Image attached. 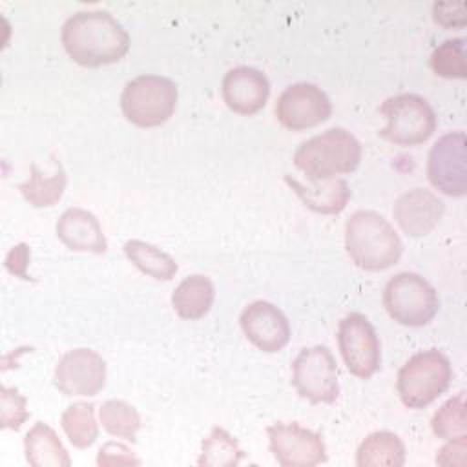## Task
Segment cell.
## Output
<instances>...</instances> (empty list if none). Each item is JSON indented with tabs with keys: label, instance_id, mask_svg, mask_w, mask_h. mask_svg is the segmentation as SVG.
I'll use <instances>...</instances> for the list:
<instances>
[{
	"label": "cell",
	"instance_id": "12",
	"mask_svg": "<svg viewBox=\"0 0 467 467\" xmlns=\"http://www.w3.org/2000/svg\"><path fill=\"white\" fill-rule=\"evenodd\" d=\"M53 385L64 396H97L106 385V361L91 348H73L57 363Z\"/></svg>",
	"mask_w": 467,
	"mask_h": 467
},
{
	"label": "cell",
	"instance_id": "9",
	"mask_svg": "<svg viewBox=\"0 0 467 467\" xmlns=\"http://www.w3.org/2000/svg\"><path fill=\"white\" fill-rule=\"evenodd\" d=\"M337 347L350 374L361 379L372 378L381 367V345L370 321L352 312L339 321Z\"/></svg>",
	"mask_w": 467,
	"mask_h": 467
},
{
	"label": "cell",
	"instance_id": "28",
	"mask_svg": "<svg viewBox=\"0 0 467 467\" xmlns=\"http://www.w3.org/2000/svg\"><path fill=\"white\" fill-rule=\"evenodd\" d=\"M431 67L443 78H465V40L449 38L440 44L431 55Z\"/></svg>",
	"mask_w": 467,
	"mask_h": 467
},
{
	"label": "cell",
	"instance_id": "13",
	"mask_svg": "<svg viewBox=\"0 0 467 467\" xmlns=\"http://www.w3.org/2000/svg\"><path fill=\"white\" fill-rule=\"evenodd\" d=\"M332 113L327 93L310 82L288 86L275 102L277 120L292 131L308 130L325 122Z\"/></svg>",
	"mask_w": 467,
	"mask_h": 467
},
{
	"label": "cell",
	"instance_id": "16",
	"mask_svg": "<svg viewBox=\"0 0 467 467\" xmlns=\"http://www.w3.org/2000/svg\"><path fill=\"white\" fill-rule=\"evenodd\" d=\"M270 95L266 75L250 66H237L223 78V99L226 106L239 115L261 111Z\"/></svg>",
	"mask_w": 467,
	"mask_h": 467
},
{
	"label": "cell",
	"instance_id": "22",
	"mask_svg": "<svg viewBox=\"0 0 467 467\" xmlns=\"http://www.w3.org/2000/svg\"><path fill=\"white\" fill-rule=\"evenodd\" d=\"M29 170H31L29 179L18 184V190L24 195V199L35 208H47L57 204L67 182L62 164L55 161V171L51 175H44L35 162H31Z\"/></svg>",
	"mask_w": 467,
	"mask_h": 467
},
{
	"label": "cell",
	"instance_id": "25",
	"mask_svg": "<svg viewBox=\"0 0 467 467\" xmlns=\"http://www.w3.org/2000/svg\"><path fill=\"white\" fill-rule=\"evenodd\" d=\"M62 429L77 449H88L95 443L99 436V425L95 421V405L86 401H77L69 405L60 418Z\"/></svg>",
	"mask_w": 467,
	"mask_h": 467
},
{
	"label": "cell",
	"instance_id": "29",
	"mask_svg": "<svg viewBox=\"0 0 467 467\" xmlns=\"http://www.w3.org/2000/svg\"><path fill=\"white\" fill-rule=\"evenodd\" d=\"M29 416L27 398L15 387L0 385V429L18 431Z\"/></svg>",
	"mask_w": 467,
	"mask_h": 467
},
{
	"label": "cell",
	"instance_id": "14",
	"mask_svg": "<svg viewBox=\"0 0 467 467\" xmlns=\"http://www.w3.org/2000/svg\"><path fill=\"white\" fill-rule=\"evenodd\" d=\"M239 323L248 341L266 354L279 352L290 341V323L270 301L250 303L243 310Z\"/></svg>",
	"mask_w": 467,
	"mask_h": 467
},
{
	"label": "cell",
	"instance_id": "32",
	"mask_svg": "<svg viewBox=\"0 0 467 467\" xmlns=\"http://www.w3.org/2000/svg\"><path fill=\"white\" fill-rule=\"evenodd\" d=\"M432 18L445 27H462L467 24V5L465 2H436Z\"/></svg>",
	"mask_w": 467,
	"mask_h": 467
},
{
	"label": "cell",
	"instance_id": "26",
	"mask_svg": "<svg viewBox=\"0 0 467 467\" xmlns=\"http://www.w3.org/2000/svg\"><path fill=\"white\" fill-rule=\"evenodd\" d=\"M99 414H100V423L108 434L122 438L131 443L137 441V432L140 429V416L135 407H131L122 400H108L106 403H102Z\"/></svg>",
	"mask_w": 467,
	"mask_h": 467
},
{
	"label": "cell",
	"instance_id": "27",
	"mask_svg": "<svg viewBox=\"0 0 467 467\" xmlns=\"http://www.w3.org/2000/svg\"><path fill=\"white\" fill-rule=\"evenodd\" d=\"M432 432L441 440H452L467 434V414H465V392L447 400L432 416Z\"/></svg>",
	"mask_w": 467,
	"mask_h": 467
},
{
	"label": "cell",
	"instance_id": "34",
	"mask_svg": "<svg viewBox=\"0 0 467 467\" xmlns=\"http://www.w3.org/2000/svg\"><path fill=\"white\" fill-rule=\"evenodd\" d=\"M31 350H33V347L22 345V347L13 348V350H11V352H7V354H2V356H0V372L18 368V359H20L24 354L31 352Z\"/></svg>",
	"mask_w": 467,
	"mask_h": 467
},
{
	"label": "cell",
	"instance_id": "4",
	"mask_svg": "<svg viewBox=\"0 0 467 467\" xmlns=\"http://www.w3.org/2000/svg\"><path fill=\"white\" fill-rule=\"evenodd\" d=\"M452 379L449 358L438 348L410 356L398 372L396 389L409 409H423L441 396Z\"/></svg>",
	"mask_w": 467,
	"mask_h": 467
},
{
	"label": "cell",
	"instance_id": "10",
	"mask_svg": "<svg viewBox=\"0 0 467 467\" xmlns=\"http://www.w3.org/2000/svg\"><path fill=\"white\" fill-rule=\"evenodd\" d=\"M427 177L436 190L449 197H463L467 193V148L463 131H451L432 144L427 161Z\"/></svg>",
	"mask_w": 467,
	"mask_h": 467
},
{
	"label": "cell",
	"instance_id": "23",
	"mask_svg": "<svg viewBox=\"0 0 467 467\" xmlns=\"http://www.w3.org/2000/svg\"><path fill=\"white\" fill-rule=\"evenodd\" d=\"M124 254L142 274L159 281H170L179 270L175 259L170 254L140 239L126 241Z\"/></svg>",
	"mask_w": 467,
	"mask_h": 467
},
{
	"label": "cell",
	"instance_id": "20",
	"mask_svg": "<svg viewBox=\"0 0 467 467\" xmlns=\"http://www.w3.org/2000/svg\"><path fill=\"white\" fill-rule=\"evenodd\" d=\"M215 299L213 283L201 274L184 277L171 294V305L179 317L195 321L204 317Z\"/></svg>",
	"mask_w": 467,
	"mask_h": 467
},
{
	"label": "cell",
	"instance_id": "36",
	"mask_svg": "<svg viewBox=\"0 0 467 467\" xmlns=\"http://www.w3.org/2000/svg\"><path fill=\"white\" fill-rule=\"evenodd\" d=\"M248 467H259L257 463H248Z\"/></svg>",
	"mask_w": 467,
	"mask_h": 467
},
{
	"label": "cell",
	"instance_id": "3",
	"mask_svg": "<svg viewBox=\"0 0 467 467\" xmlns=\"http://www.w3.org/2000/svg\"><path fill=\"white\" fill-rule=\"evenodd\" d=\"M361 144L345 128H330L301 142L294 153V164L308 181L336 179L359 166Z\"/></svg>",
	"mask_w": 467,
	"mask_h": 467
},
{
	"label": "cell",
	"instance_id": "30",
	"mask_svg": "<svg viewBox=\"0 0 467 467\" xmlns=\"http://www.w3.org/2000/svg\"><path fill=\"white\" fill-rule=\"evenodd\" d=\"M97 467H140V458L120 441H106L97 452Z\"/></svg>",
	"mask_w": 467,
	"mask_h": 467
},
{
	"label": "cell",
	"instance_id": "2",
	"mask_svg": "<svg viewBox=\"0 0 467 467\" xmlns=\"http://www.w3.org/2000/svg\"><path fill=\"white\" fill-rule=\"evenodd\" d=\"M345 248L352 263L368 272L390 268L403 254V243L394 226L372 210H358L348 217Z\"/></svg>",
	"mask_w": 467,
	"mask_h": 467
},
{
	"label": "cell",
	"instance_id": "5",
	"mask_svg": "<svg viewBox=\"0 0 467 467\" xmlns=\"http://www.w3.org/2000/svg\"><path fill=\"white\" fill-rule=\"evenodd\" d=\"M179 91L173 80L161 75H139L124 86L120 108L131 124L155 128L173 115Z\"/></svg>",
	"mask_w": 467,
	"mask_h": 467
},
{
	"label": "cell",
	"instance_id": "15",
	"mask_svg": "<svg viewBox=\"0 0 467 467\" xmlns=\"http://www.w3.org/2000/svg\"><path fill=\"white\" fill-rule=\"evenodd\" d=\"M443 210L445 204L438 195L425 188H414L398 197L392 215L407 235L423 237L438 226Z\"/></svg>",
	"mask_w": 467,
	"mask_h": 467
},
{
	"label": "cell",
	"instance_id": "21",
	"mask_svg": "<svg viewBox=\"0 0 467 467\" xmlns=\"http://www.w3.org/2000/svg\"><path fill=\"white\" fill-rule=\"evenodd\" d=\"M405 445L390 431L368 434L356 451V467H403Z\"/></svg>",
	"mask_w": 467,
	"mask_h": 467
},
{
	"label": "cell",
	"instance_id": "17",
	"mask_svg": "<svg viewBox=\"0 0 467 467\" xmlns=\"http://www.w3.org/2000/svg\"><path fill=\"white\" fill-rule=\"evenodd\" d=\"M57 237L73 252L104 254L108 241L99 219L84 208H67L57 221Z\"/></svg>",
	"mask_w": 467,
	"mask_h": 467
},
{
	"label": "cell",
	"instance_id": "37",
	"mask_svg": "<svg viewBox=\"0 0 467 467\" xmlns=\"http://www.w3.org/2000/svg\"><path fill=\"white\" fill-rule=\"evenodd\" d=\"M0 86H2V75H0Z\"/></svg>",
	"mask_w": 467,
	"mask_h": 467
},
{
	"label": "cell",
	"instance_id": "31",
	"mask_svg": "<svg viewBox=\"0 0 467 467\" xmlns=\"http://www.w3.org/2000/svg\"><path fill=\"white\" fill-rule=\"evenodd\" d=\"M436 467H467V434L447 440L436 452Z\"/></svg>",
	"mask_w": 467,
	"mask_h": 467
},
{
	"label": "cell",
	"instance_id": "18",
	"mask_svg": "<svg viewBox=\"0 0 467 467\" xmlns=\"http://www.w3.org/2000/svg\"><path fill=\"white\" fill-rule=\"evenodd\" d=\"M285 182L296 192L306 208L317 213H339L345 210L350 199V188L343 179L301 182L290 175H285Z\"/></svg>",
	"mask_w": 467,
	"mask_h": 467
},
{
	"label": "cell",
	"instance_id": "11",
	"mask_svg": "<svg viewBox=\"0 0 467 467\" xmlns=\"http://www.w3.org/2000/svg\"><path fill=\"white\" fill-rule=\"evenodd\" d=\"M268 445L281 467H317L327 462V447L319 432L299 423L266 427Z\"/></svg>",
	"mask_w": 467,
	"mask_h": 467
},
{
	"label": "cell",
	"instance_id": "19",
	"mask_svg": "<svg viewBox=\"0 0 467 467\" xmlns=\"http://www.w3.org/2000/svg\"><path fill=\"white\" fill-rule=\"evenodd\" d=\"M24 452L29 467H71V458L57 432L44 421H36L24 438Z\"/></svg>",
	"mask_w": 467,
	"mask_h": 467
},
{
	"label": "cell",
	"instance_id": "24",
	"mask_svg": "<svg viewBox=\"0 0 467 467\" xmlns=\"http://www.w3.org/2000/svg\"><path fill=\"white\" fill-rule=\"evenodd\" d=\"M244 458L237 438L226 429L213 427L201 443L197 467H239Z\"/></svg>",
	"mask_w": 467,
	"mask_h": 467
},
{
	"label": "cell",
	"instance_id": "35",
	"mask_svg": "<svg viewBox=\"0 0 467 467\" xmlns=\"http://www.w3.org/2000/svg\"><path fill=\"white\" fill-rule=\"evenodd\" d=\"M11 35H13V27H11L9 20L4 15H0V51L7 47Z\"/></svg>",
	"mask_w": 467,
	"mask_h": 467
},
{
	"label": "cell",
	"instance_id": "7",
	"mask_svg": "<svg viewBox=\"0 0 467 467\" xmlns=\"http://www.w3.org/2000/svg\"><path fill=\"white\" fill-rule=\"evenodd\" d=\"M379 113L387 119V126L379 135L400 146H416L425 142L436 130V113L431 104L414 93H400L389 97Z\"/></svg>",
	"mask_w": 467,
	"mask_h": 467
},
{
	"label": "cell",
	"instance_id": "6",
	"mask_svg": "<svg viewBox=\"0 0 467 467\" xmlns=\"http://www.w3.org/2000/svg\"><path fill=\"white\" fill-rule=\"evenodd\" d=\"M387 314L403 327H423L438 314L440 299L432 285L414 272H400L383 290Z\"/></svg>",
	"mask_w": 467,
	"mask_h": 467
},
{
	"label": "cell",
	"instance_id": "1",
	"mask_svg": "<svg viewBox=\"0 0 467 467\" xmlns=\"http://www.w3.org/2000/svg\"><path fill=\"white\" fill-rule=\"evenodd\" d=\"M62 46L80 66L119 62L130 49V35L108 11H78L62 26Z\"/></svg>",
	"mask_w": 467,
	"mask_h": 467
},
{
	"label": "cell",
	"instance_id": "8",
	"mask_svg": "<svg viewBox=\"0 0 467 467\" xmlns=\"http://www.w3.org/2000/svg\"><path fill=\"white\" fill-rule=\"evenodd\" d=\"M292 385L310 403H334L339 396V381L332 352L323 345L303 348L292 363Z\"/></svg>",
	"mask_w": 467,
	"mask_h": 467
},
{
	"label": "cell",
	"instance_id": "33",
	"mask_svg": "<svg viewBox=\"0 0 467 467\" xmlns=\"http://www.w3.org/2000/svg\"><path fill=\"white\" fill-rule=\"evenodd\" d=\"M29 261H31V250H29V246H27L26 243H18V244H15V246L7 252V255H5V259H4V266H5V270H7L11 275L20 277V279H24V281H33V277H29V274H27Z\"/></svg>",
	"mask_w": 467,
	"mask_h": 467
}]
</instances>
